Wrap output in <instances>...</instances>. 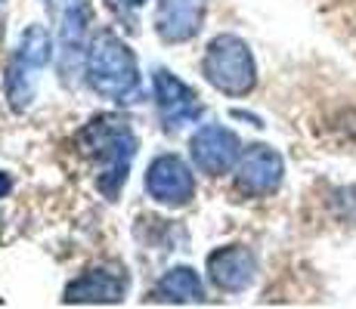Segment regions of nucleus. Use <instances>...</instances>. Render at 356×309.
I'll use <instances>...</instances> for the list:
<instances>
[{"instance_id":"39448f33","label":"nucleus","mask_w":356,"mask_h":309,"mask_svg":"<svg viewBox=\"0 0 356 309\" xmlns=\"http://www.w3.org/2000/svg\"><path fill=\"white\" fill-rule=\"evenodd\" d=\"M146 192L164 208H183L193 201L195 180L193 170L183 158L177 155H159L146 170Z\"/></svg>"},{"instance_id":"9b49d317","label":"nucleus","mask_w":356,"mask_h":309,"mask_svg":"<svg viewBox=\"0 0 356 309\" xmlns=\"http://www.w3.org/2000/svg\"><path fill=\"white\" fill-rule=\"evenodd\" d=\"M93 12L87 0H59V40H63V74L68 78L78 72V62L84 56L87 31H90Z\"/></svg>"},{"instance_id":"20e7f679","label":"nucleus","mask_w":356,"mask_h":309,"mask_svg":"<svg viewBox=\"0 0 356 309\" xmlns=\"http://www.w3.org/2000/svg\"><path fill=\"white\" fill-rule=\"evenodd\" d=\"M285 176V161L276 149L270 146H248L238 155L236 164V189L242 195L251 198H264L282 185Z\"/></svg>"},{"instance_id":"2eb2a0df","label":"nucleus","mask_w":356,"mask_h":309,"mask_svg":"<svg viewBox=\"0 0 356 309\" xmlns=\"http://www.w3.org/2000/svg\"><path fill=\"white\" fill-rule=\"evenodd\" d=\"M106 3H108V10H112L115 16L127 19V25H134V22H130V16H127V6H130V0H106Z\"/></svg>"},{"instance_id":"9d476101","label":"nucleus","mask_w":356,"mask_h":309,"mask_svg":"<svg viewBox=\"0 0 356 309\" xmlns=\"http://www.w3.org/2000/svg\"><path fill=\"white\" fill-rule=\"evenodd\" d=\"M208 278L227 294H238L257 278V257L242 244L217 247L208 257Z\"/></svg>"},{"instance_id":"f257e3e1","label":"nucleus","mask_w":356,"mask_h":309,"mask_svg":"<svg viewBox=\"0 0 356 309\" xmlns=\"http://www.w3.org/2000/svg\"><path fill=\"white\" fill-rule=\"evenodd\" d=\"M78 152L99 167L97 189L108 201H118L136 152V140L130 133L127 121L118 115H97L78 133Z\"/></svg>"},{"instance_id":"f03ea898","label":"nucleus","mask_w":356,"mask_h":309,"mask_svg":"<svg viewBox=\"0 0 356 309\" xmlns=\"http://www.w3.org/2000/svg\"><path fill=\"white\" fill-rule=\"evenodd\" d=\"M87 84L102 99L130 102L140 90V68H136L134 50L115 31L102 28L87 44Z\"/></svg>"},{"instance_id":"dca6fc26","label":"nucleus","mask_w":356,"mask_h":309,"mask_svg":"<svg viewBox=\"0 0 356 309\" xmlns=\"http://www.w3.org/2000/svg\"><path fill=\"white\" fill-rule=\"evenodd\" d=\"M10 189H13L10 174H3V170H0V198H6V195H10Z\"/></svg>"},{"instance_id":"7ed1b4c3","label":"nucleus","mask_w":356,"mask_h":309,"mask_svg":"<svg viewBox=\"0 0 356 309\" xmlns=\"http://www.w3.org/2000/svg\"><path fill=\"white\" fill-rule=\"evenodd\" d=\"M202 74L214 90L227 96H248L257 87V65L248 44L236 34H220L208 44L202 59Z\"/></svg>"},{"instance_id":"4468645a","label":"nucleus","mask_w":356,"mask_h":309,"mask_svg":"<svg viewBox=\"0 0 356 309\" xmlns=\"http://www.w3.org/2000/svg\"><path fill=\"white\" fill-rule=\"evenodd\" d=\"M29 72H34V68H29L22 59L13 56L10 68H6V99H10L13 112H25L34 99V84Z\"/></svg>"},{"instance_id":"a211bd4d","label":"nucleus","mask_w":356,"mask_h":309,"mask_svg":"<svg viewBox=\"0 0 356 309\" xmlns=\"http://www.w3.org/2000/svg\"><path fill=\"white\" fill-rule=\"evenodd\" d=\"M0 3H3V0H0ZM0 34H3V25H0Z\"/></svg>"},{"instance_id":"1a4fd4ad","label":"nucleus","mask_w":356,"mask_h":309,"mask_svg":"<svg viewBox=\"0 0 356 309\" xmlns=\"http://www.w3.org/2000/svg\"><path fill=\"white\" fill-rule=\"evenodd\" d=\"M208 0H159L155 6V34L164 44H186L204 25Z\"/></svg>"},{"instance_id":"6e6552de","label":"nucleus","mask_w":356,"mask_h":309,"mask_svg":"<svg viewBox=\"0 0 356 309\" xmlns=\"http://www.w3.org/2000/svg\"><path fill=\"white\" fill-rule=\"evenodd\" d=\"M127 294V276L124 269L115 266H93L81 272L74 281L65 285L63 300L65 303H121Z\"/></svg>"},{"instance_id":"423d86ee","label":"nucleus","mask_w":356,"mask_h":309,"mask_svg":"<svg viewBox=\"0 0 356 309\" xmlns=\"http://www.w3.org/2000/svg\"><path fill=\"white\" fill-rule=\"evenodd\" d=\"M189 152H193V164L202 174L223 176L238 164L242 142H238V136L232 130L220 127V124H208V127L195 130L193 142H189Z\"/></svg>"},{"instance_id":"f3484780","label":"nucleus","mask_w":356,"mask_h":309,"mask_svg":"<svg viewBox=\"0 0 356 309\" xmlns=\"http://www.w3.org/2000/svg\"><path fill=\"white\" fill-rule=\"evenodd\" d=\"M143 3H146V0H130V6H143Z\"/></svg>"},{"instance_id":"ddd939ff","label":"nucleus","mask_w":356,"mask_h":309,"mask_svg":"<svg viewBox=\"0 0 356 309\" xmlns=\"http://www.w3.org/2000/svg\"><path fill=\"white\" fill-rule=\"evenodd\" d=\"M16 59H22L29 68H44L50 65L53 59V40H50V31L44 28V25H31V28H25L22 40H19V50H16Z\"/></svg>"},{"instance_id":"0eeeda50","label":"nucleus","mask_w":356,"mask_h":309,"mask_svg":"<svg viewBox=\"0 0 356 309\" xmlns=\"http://www.w3.org/2000/svg\"><path fill=\"white\" fill-rule=\"evenodd\" d=\"M152 87H155V102H159L164 127L177 130V127H183V124L195 121L198 115H202L198 93L189 84H183L174 72H168V68H155Z\"/></svg>"},{"instance_id":"f8f14e48","label":"nucleus","mask_w":356,"mask_h":309,"mask_svg":"<svg viewBox=\"0 0 356 309\" xmlns=\"http://www.w3.org/2000/svg\"><path fill=\"white\" fill-rule=\"evenodd\" d=\"M152 303H204V285L193 266H174L159 278L149 294Z\"/></svg>"}]
</instances>
